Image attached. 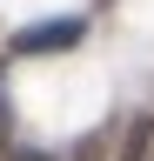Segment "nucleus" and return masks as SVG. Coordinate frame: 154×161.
<instances>
[{
    "label": "nucleus",
    "instance_id": "nucleus-1",
    "mask_svg": "<svg viewBox=\"0 0 154 161\" xmlns=\"http://www.w3.org/2000/svg\"><path fill=\"white\" fill-rule=\"evenodd\" d=\"M81 34H87V20L81 14H61V20H40V27H20L7 54H20V60H34V54H67V47H81Z\"/></svg>",
    "mask_w": 154,
    "mask_h": 161
},
{
    "label": "nucleus",
    "instance_id": "nucleus-2",
    "mask_svg": "<svg viewBox=\"0 0 154 161\" xmlns=\"http://www.w3.org/2000/svg\"><path fill=\"white\" fill-rule=\"evenodd\" d=\"M13 161H54V154H34V148H27V154H13Z\"/></svg>",
    "mask_w": 154,
    "mask_h": 161
},
{
    "label": "nucleus",
    "instance_id": "nucleus-3",
    "mask_svg": "<svg viewBox=\"0 0 154 161\" xmlns=\"http://www.w3.org/2000/svg\"><path fill=\"white\" fill-rule=\"evenodd\" d=\"M0 148H7V108H0Z\"/></svg>",
    "mask_w": 154,
    "mask_h": 161
}]
</instances>
